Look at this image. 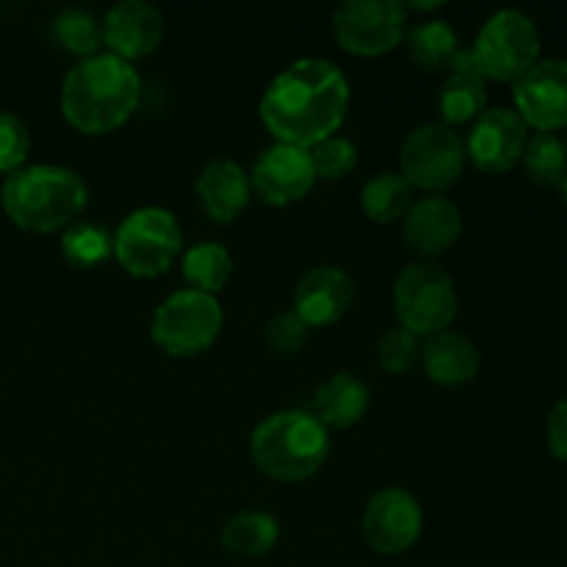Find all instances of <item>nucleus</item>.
<instances>
[{
  "mask_svg": "<svg viewBox=\"0 0 567 567\" xmlns=\"http://www.w3.org/2000/svg\"><path fill=\"white\" fill-rule=\"evenodd\" d=\"M280 540V524L275 515L258 513V509H247L238 513L221 526L219 543L227 554L233 557H266L271 548Z\"/></svg>",
  "mask_w": 567,
  "mask_h": 567,
  "instance_id": "nucleus-22",
  "label": "nucleus"
},
{
  "mask_svg": "<svg viewBox=\"0 0 567 567\" xmlns=\"http://www.w3.org/2000/svg\"><path fill=\"white\" fill-rule=\"evenodd\" d=\"M408 14V6L399 0H347L336 9L332 31L349 53L382 55L402 44Z\"/></svg>",
  "mask_w": 567,
  "mask_h": 567,
  "instance_id": "nucleus-10",
  "label": "nucleus"
},
{
  "mask_svg": "<svg viewBox=\"0 0 567 567\" xmlns=\"http://www.w3.org/2000/svg\"><path fill=\"white\" fill-rule=\"evenodd\" d=\"M3 210L17 227L55 233L81 219L89 203L86 181L75 169L55 164L22 166L0 188Z\"/></svg>",
  "mask_w": 567,
  "mask_h": 567,
  "instance_id": "nucleus-3",
  "label": "nucleus"
},
{
  "mask_svg": "<svg viewBox=\"0 0 567 567\" xmlns=\"http://www.w3.org/2000/svg\"><path fill=\"white\" fill-rule=\"evenodd\" d=\"M377 360H380L382 371H388V374H408L421 360L419 336L404 330L402 324L391 327L377 343Z\"/></svg>",
  "mask_w": 567,
  "mask_h": 567,
  "instance_id": "nucleus-29",
  "label": "nucleus"
},
{
  "mask_svg": "<svg viewBox=\"0 0 567 567\" xmlns=\"http://www.w3.org/2000/svg\"><path fill=\"white\" fill-rule=\"evenodd\" d=\"M310 327L299 319L293 310H282L266 327V343L269 349H275L277 354H293L305 347L308 341Z\"/></svg>",
  "mask_w": 567,
  "mask_h": 567,
  "instance_id": "nucleus-32",
  "label": "nucleus"
},
{
  "mask_svg": "<svg viewBox=\"0 0 567 567\" xmlns=\"http://www.w3.org/2000/svg\"><path fill=\"white\" fill-rule=\"evenodd\" d=\"M515 111L526 125L554 133L567 125V59H543L515 81Z\"/></svg>",
  "mask_w": 567,
  "mask_h": 567,
  "instance_id": "nucleus-13",
  "label": "nucleus"
},
{
  "mask_svg": "<svg viewBox=\"0 0 567 567\" xmlns=\"http://www.w3.org/2000/svg\"><path fill=\"white\" fill-rule=\"evenodd\" d=\"M424 529L421 502L404 487H385L371 496L363 513L365 543L382 557H396L419 543Z\"/></svg>",
  "mask_w": 567,
  "mask_h": 567,
  "instance_id": "nucleus-11",
  "label": "nucleus"
},
{
  "mask_svg": "<svg viewBox=\"0 0 567 567\" xmlns=\"http://www.w3.org/2000/svg\"><path fill=\"white\" fill-rule=\"evenodd\" d=\"M360 205L363 214L377 225H391V221L404 219V214L413 205V188L399 172H380L371 177L360 192Z\"/></svg>",
  "mask_w": 567,
  "mask_h": 567,
  "instance_id": "nucleus-24",
  "label": "nucleus"
},
{
  "mask_svg": "<svg viewBox=\"0 0 567 567\" xmlns=\"http://www.w3.org/2000/svg\"><path fill=\"white\" fill-rule=\"evenodd\" d=\"M349 78L327 59H299L266 86L260 120L280 144L316 147L343 125Z\"/></svg>",
  "mask_w": 567,
  "mask_h": 567,
  "instance_id": "nucleus-1",
  "label": "nucleus"
},
{
  "mask_svg": "<svg viewBox=\"0 0 567 567\" xmlns=\"http://www.w3.org/2000/svg\"><path fill=\"white\" fill-rule=\"evenodd\" d=\"M103 25V44L122 61H136L155 53L164 39V17L144 0H120L111 6Z\"/></svg>",
  "mask_w": 567,
  "mask_h": 567,
  "instance_id": "nucleus-15",
  "label": "nucleus"
},
{
  "mask_svg": "<svg viewBox=\"0 0 567 567\" xmlns=\"http://www.w3.org/2000/svg\"><path fill=\"white\" fill-rule=\"evenodd\" d=\"M194 194L199 199V208L214 221L230 225L247 210L252 188L249 175L230 158H216L203 166L194 183Z\"/></svg>",
  "mask_w": 567,
  "mask_h": 567,
  "instance_id": "nucleus-18",
  "label": "nucleus"
},
{
  "mask_svg": "<svg viewBox=\"0 0 567 567\" xmlns=\"http://www.w3.org/2000/svg\"><path fill=\"white\" fill-rule=\"evenodd\" d=\"M460 236H463V214L452 199L441 194L419 199L404 214V241L426 258L449 252Z\"/></svg>",
  "mask_w": 567,
  "mask_h": 567,
  "instance_id": "nucleus-17",
  "label": "nucleus"
},
{
  "mask_svg": "<svg viewBox=\"0 0 567 567\" xmlns=\"http://www.w3.org/2000/svg\"><path fill=\"white\" fill-rule=\"evenodd\" d=\"M183 249V230L166 208H138L127 214L114 230V258L127 275L161 277L169 271Z\"/></svg>",
  "mask_w": 567,
  "mask_h": 567,
  "instance_id": "nucleus-5",
  "label": "nucleus"
},
{
  "mask_svg": "<svg viewBox=\"0 0 567 567\" xmlns=\"http://www.w3.org/2000/svg\"><path fill=\"white\" fill-rule=\"evenodd\" d=\"M371 393L354 374H336L313 393V415L327 430H349L369 413Z\"/></svg>",
  "mask_w": 567,
  "mask_h": 567,
  "instance_id": "nucleus-21",
  "label": "nucleus"
},
{
  "mask_svg": "<svg viewBox=\"0 0 567 567\" xmlns=\"http://www.w3.org/2000/svg\"><path fill=\"white\" fill-rule=\"evenodd\" d=\"M559 192H563V199H565V203H567V172H565L563 183H559Z\"/></svg>",
  "mask_w": 567,
  "mask_h": 567,
  "instance_id": "nucleus-34",
  "label": "nucleus"
},
{
  "mask_svg": "<svg viewBox=\"0 0 567 567\" xmlns=\"http://www.w3.org/2000/svg\"><path fill=\"white\" fill-rule=\"evenodd\" d=\"M249 452L271 480L305 482L330 457V430L308 410H282L255 426Z\"/></svg>",
  "mask_w": 567,
  "mask_h": 567,
  "instance_id": "nucleus-4",
  "label": "nucleus"
},
{
  "mask_svg": "<svg viewBox=\"0 0 567 567\" xmlns=\"http://www.w3.org/2000/svg\"><path fill=\"white\" fill-rule=\"evenodd\" d=\"M310 158H313L316 177L341 181V177L352 175L354 166H358V147L349 138L330 136L316 144V147H310Z\"/></svg>",
  "mask_w": 567,
  "mask_h": 567,
  "instance_id": "nucleus-30",
  "label": "nucleus"
},
{
  "mask_svg": "<svg viewBox=\"0 0 567 567\" xmlns=\"http://www.w3.org/2000/svg\"><path fill=\"white\" fill-rule=\"evenodd\" d=\"M316 181L319 177H316L310 150L280 142L266 147L249 172V188L255 197L275 208H286L308 197Z\"/></svg>",
  "mask_w": 567,
  "mask_h": 567,
  "instance_id": "nucleus-12",
  "label": "nucleus"
},
{
  "mask_svg": "<svg viewBox=\"0 0 567 567\" xmlns=\"http://www.w3.org/2000/svg\"><path fill=\"white\" fill-rule=\"evenodd\" d=\"M53 39L61 50L78 55V59H92L103 44V25L97 17L86 9H64L53 17Z\"/></svg>",
  "mask_w": 567,
  "mask_h": 567,
  "instance_id": "nucleus-27",
  "label": "nucleus"
},
{
  "mask_svg": "<svg viewBox=\"0 0 567 567\" xmlns=\"http://www.w3.org/2000/svg\"><path fill=\"white\" fill-rule=\"evenodd\" d=\"M487 103V78L482 75L471 48H460L449 66V78L437 92V111L443 116V125L454 127L463 122L480 120L485 114Z\"/></svg>",
  "mask_w": 567,
  "mask_h": 567,
  "instance_id": "nucleus-19",
  "label": "nucleus"
},
{
  "mask_svg": "<svg viewBox=\"0 0 567 567\" xmlns=\"http://www.w3.org/2000/svg\"><path fill=\"white\" fill-rule=\"evenodd\" d=\"M61 255L75 269H94L114 255V233L100 221H72L61 230Z\"/></svg>",
  "mask_w": 567,
  "mask_h": 567,
  "instance_id": "nucleus-26",
  "label": "nucleus"
},
{
  "mask_svg": "<svg viewBox=\"0 0 567 567\" xmlns=\"http://www.w3.org/2000/svg\"><path fill=\"white\" fill-rule=\"evenodd\" d=\"M465 142L454 127L443 122H430L408 133L399 153V175L410 183V188L421 192H446L449 186L463 177L465 169Z\"/></svg>",
  "mask_w": 567,
  "mask_h": 567,
  "instance_id": "nucleus-9",
  "label": "nucleus"
},
{
  "mask_svg": "<svg viewBox=\"0 0 567 567\" xmlns=\"http://www.w3.org/2000/svg\"><path fill=\"white\" fill-rule=\"evenodd\" d=\"M404 48H408L410 59L421 66V70H449L454 55L460 53V37L446 20H424L419 25H408L404 31Z\"/></svg>",
  "mask_w": 567,
  "mask_h": 567,
  "instance_id": "nucleus-23",
  "label": "nucleus"
},
{
  "mask_svg": "<svg viewBox=\"0 0 567 567\" xmlns=\"http://www.w3.org/2000/svg\"><path fill=\"white\" fill-rule=\"evenodd\" d=\"M421 363H424L426 377L437 385H465L480 374L482 354L476 343L463 332L443 330L435 332L421 347Z\"/></svg>",
  "mask_w": 567,
  "mask_h": 567,
  "instance_id": "nucleus-20",
  "label": "nucleus"
},
{
  "mask_svg": "<svg viewBox=\"0 0 567 567\" xmlns=\"http://www.w3.org/2000/svg\"><path fill=\"white\" fill-rule=\"evenodd\" d=\"M221 324H225V313H221L219 299L183 288V291L169 293L155 308L150 336L155 347L164 349L172 358H194L214 347Z\"/></svg>",
  "mask_w": 567,
  "mask_h": 567,
  "instance_id": "nucleus-6",
  "label": "nucleus"
},
{
  "mask_svg": "<svg viewBox=\"0 0 567 567\" xmlns=\"http://www.w3.org/2000/svg\"><path fill=\"white\" fill-rule=\"evenodd\" d=\"M482 75L493 81H518L540 55V31L535 20L518 9H502L487 17L471 48Z\"/></svg>",
  "mask_w": 567,
  "mask_h": 567,
  "instance_id": "nucleus-8",
  "label": "nucleus"
},
{
  "mask_svg": "<svg viewBox=\"0 0 567 567\" xmlns=\"http://www.w3.org/2000/svg\"><path fill=\"white\" fill-rule=\"evenodd\" d=\"M354 297V282L338 266H313L305 271L293 291V313L308 327L336 324L349 310Z\"/></svg>",
  "mask_w": 567,
  "mask_h": 567,
  "instance_id": "nucleus-16",
  "label": "nucleus"
},
{
  "mask_svg": "<svg viewBox=\"0 0 567 567\" xmlns=\"http://www.w3.org/2000/svg\"><path fill=\"white\" fill-rule=\"evenodd\" d=\"M526 175L540 186H559L567 172V150L557 133L537 131L535 136L526 138L524 147Z\"/></svg>",
  "mask_w": 567,
  "mask_h": 567,
  "instance_id": "nucleus-28",
  "label": "nucleus"
},
{
  "mask_svg": "<svg viewBox=\"0 0 567 567\" xmlns=\"http://www.w3.org/2000/svg\"><path fill=\"white\" fill-rule=\"evenodd\" d=\"M233 275V258L221 244L199 241L183 255V280L192 291L216 297Z\"/></svg>",
  "mask_w": 567,
  "mask_h": 567,
  "instance_id": "nucleus-25",
  "label": "nucleus"
},
{
  "mask_svg": "<svg viewBox=\"0 0 567 567\" xmlns=\"http://www.w3.org/2000/svg\"><path fill=\"white\" fill-rule=\"evenodd\" d=\"M526 147V122L513 109H491L474 122L465 142L471 164L487 175L509 172L520 161Z\"/></svg>",
  "mask_w": 567,
  "mask_h": 567,
  "instance_id": "nucleus-14",
  "label": "nucleus"
},
{
  "mask_svg": "<svg viewBox=\"0 0 567 567\" xmlns=\"http://www.w3.org/2000/svg\"><path fill=\"white\" fill-rule=\"evenodd\" d=\"M31 153V133L11 111H0V172H17Z\"/></svg>",
  "mask_w": 567,
  "mask_h": 567,
  "instance_id": "nucleus-31",
  "label": "nucleus"
},
{
  "mask_svg": "<svg viewBox=\"0 0 567 567\" xmlns=\"http://www.w3.org/2000/svg\"><path fill=\"white\" fill-rule=\"evenodd\" d=\"M393 308L404 330L413 336H435L457 319V288L454 280L432 260L404 266L393 286Z\"/></svg>",
  "mask_w": 567,
  "mask_h": 567,
  "instance_id": "nucleus-7",
  "label": "nucleus"
},
{
  "mask_svg": "<svg viewBox=\"0 0 567 567\" xmlns=\"http://www.w3.org/2000/svg\"><path fill=\"white\" fill-rule=\"evenodd\" d=\"M546 437L554 457L567 463V396L551 410V415H548Z\"/></svg>",
  "mask_w": 567,
  "mask_h": 567,
  "instance_id": "nucleus-33",
  "label": "nucleus"
},
{
  "mask_svg": "<svg viewBox=\"0 0 567 567\" xmlns=\"http://www.w3.org/2000/svg\"><path fill=\"white\" fill-rule=\"evenodd\" d=\"M138 100L142 78L136 66L111 53L78 61L61 83V114L86 136H103L125 125Z\"/></svg>",
  "mask_w": 567,
  "mask_h": 567,
  "instance_id": "nucleus-2",
  "label": "nucleus"
},
{
  "mask_svg": "<svg viewBox=\"0 0 567 567\" xmlns=\"http://www.w3.org/2000/svg\"><path fill=\"white\" fill-rule=\"evenodd\" d=\"M563 142H565V150H567V136H565V138H563Z\"/></svg>",
  "mask_w": 567,
  "mask_h": 567,
  "instance_id": "nucleus-35",
  "label": "nucleus"
}]
</instances>
